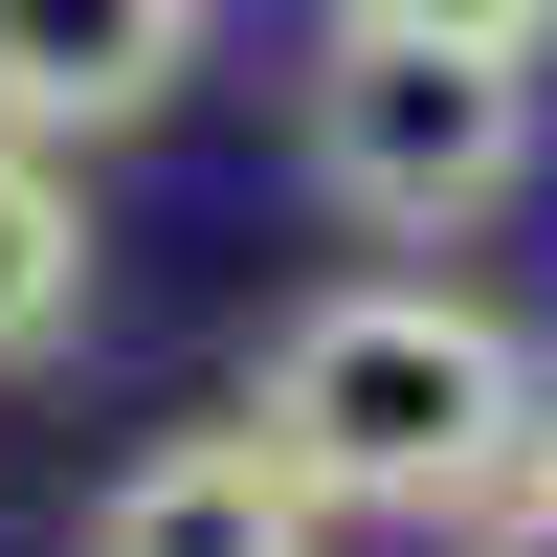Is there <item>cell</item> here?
Here are the masks:
<instances>
[{
	"label": "cell",
	"instance_id": "cell-3",
	"mask_svg": "<svg viewBox=\"0 0 557 557\" xmlns=\"http://www.w3.org/2000/svg\"><path fill=\"white\" fill-rule=\"evenodd\" d=\"M67 557H335V513H312V469L268 424H178V446H134V469L89 491Z\"/></svg>",
	"mask_w": 557,
	"mask_h": 557
},
{
	"label": "cell",
	"instance_id": "cell-1",
	"mask_svg": "<svg viewBox=\"0 0 557 557\" xmlns=\"http://www.w3.org/2000/svg\"><path fill=\"white\" fill-rule=\"evenodd\" d=\"M535 335L491 290H424V268H380V290H312L290 335H268V380H246V424L312 469V513H401V535H446V513H491V491L535 469Z\"/></svg>",
	"mask_w": 557,
	"mask_h": 557
},
{
	"label": "cell",
	"instance_id": "cell-8",
	"mask_svg": "<svg viewBox=\"0 0 557 557\" xmlns=\"http://www.w3.org/2000/svg\"><path fill=\"white\" fill-rule=\"evenodd\" d=\"M535 469H557V401H535Z\"/></svg>",
	"mask_w": 557,
	"mask_h": 557
},
{
	"label": "cell",
	"instance_id": "cell-5",
	"mask_svg": "<svg viewBox=\"0 0 557 557\" xmlns=\"http://www.w3.org/2000/svg\"><path fill=\"white\" fill-rule=\"evenodd\" d=\"M67 312H89V201H67L45 134H0V380L67 357Z\"/></svg>",
	"mask_w": 557,
	"mask_h": 557
},
{
	"label": "cell",
	"instance_id": "cell-6",
	"mask_svg": "<svg viewBox=\"0 0 557 557\" xmlns=\"http://www.w3.org/2000/svg\"><path fill=\"white\" fill-rule=\"evenodd\" d=\"M380 23H424V45H513V67H535V45H557V0H380Z\"/></svg>",
	"mask_w": 557,
	"mask_h": 557
},
{
	"label": "cell",
	"instance_id": "cell-7",
	"mask_svg": "<svg viewBox=\"0 0 557 557\" xmlns=\"http://www.w3.org/2000/svg\"><path fill=\"white\" fill-rule=\"evenodd\" d=\"M446 557H557V469H513L491 513H446Z\"/></svg>",
	"mask_w": 557,
	"mask_h": 557
},
{
	"label": "cell",
	"instance_id": "cell-2",
	"mask_svg": "<svg viewBox=\"0 0 557 557\" xmlns=\"http://www.w3.org/2000/svg\"><path fill=\"white\" fill-rule=\"evenodd\" d=\"M290 157H312L335 223L446 246V223H491V201L535 178V67H513V45H424V23H380V0H335L312 67H290Z\"/></svg>",
	"mask_w": 557,
	"mask_h": 557
},
{
	"label": "cell",
	"instance_id": "cell-4",
	"mask_svg": "<svg viewBox=\"0 0 557 557\" xmlns=\"http://www.w3.org/2000/svg\"><path fill=\"white\" fill-rule=\"evenodd\" d=\"M201 67V0H0V134H134Z\"/></svg>",
	"mask_w": 557,
	"mask_h": 557
}]
</instances>
